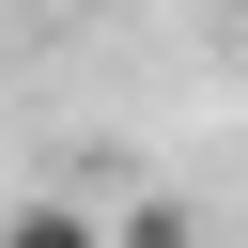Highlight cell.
I'll return each mask as SVG.
<instances>
[{
  "label": "cell",
  "mask_w": 248,
  "mask_h": 248,
  "mask_svg": "<svg viewBox=\"0 0 248 248\" xmlns=\"http://www.w3.org/2000/svg\"><path fill=\"white\" fill-rule=\"evenodd\" d=\"M0 248H108L93 202H0Z\"/></svg>",
  "instance_id": "6da1fadb"
},
{
  "label": "cell",
  "mask_w": 248,
  "mask_h": 248,
  "mask_svg": "<svg viewBox=\"0 0 248 248\" xmlns=\"http://www.w3.org/2000/svg\"><path fill=\"white\" fill-rule=\"evenodd\" d=\"M108 248H202V217H186V202H124V217H108Z\"/></svg>",
  "instance_id": "7a4b0ae2"
}]
</instances>
